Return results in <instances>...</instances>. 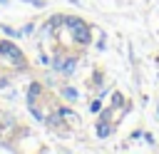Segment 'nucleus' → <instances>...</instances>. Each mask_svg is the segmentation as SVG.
Returning <instances> with one entry per match:
<instances>
[{
	"mask_svg": "<svg viewBox=\"0 0 159 154\" xmlns=\"http://www.w3.org/2000/svg\"><path fill=\"white\" fill-rule=\"evenodd\" d=\"M114 129H117V122H94V137H97V139L112 137Z\"/></svg>",
	"mask_w": 159,
	"mask_h": 154,
	"instance_id": "423d86ee",
	"label": "nucleus"
},
{
	"mask_svg": "<svg viewBox=\"0 0 159 154\" xmlns=\"http://www.w3.org/2000/svg\"><path fill=\"white\" fill-rule=\"evenodd\" d=\"M94 117H97V122H117V119H114V117H117V109H114L112 104H104Z\"/></svg>",
	"mask_w": 159,
	"mask_h": 154,
	"instance_id": "6e6552de",
	"label": "nucleus"
},
{
	"mask_svg": "<svg viewBox=\"0 0 159 154\" xmlns=\"http://www.w3.org/2000/svg\"><path fill=\"white\" fill-rule=\"evenodd\" d=\"M70 5H75V7H82V2H80V0H70Z\"/></svg>",
	"mask_w": 159,
	"mask_h": 154,
	"instance_id": "4be33fe9",
	"label": "nucleus"
},
{
	"mask_svg": "<svg viewBox=\"0 0 159 154\" xmlns=\"http://www.w3.org/2000/svg\"><path fill=\"white\" fill-rule=\"evenodd\" d=\"M0 5H10V0H0Z\"/></svg>",
	"mask_w": 159,
	"mask_h": 154,
	"instance_id": "5701e85b",
	"label": "nucleus"
},
{
	"mask_svg": "<svg viewBox=\"0 0 159 154\" xmlns=\"http://www.w3.org/2000/svg\"><path fill=\"white\" fill-rule=\"evenodd\" d=\"M142 137H144V129H134V132L129 134V139H132V142H137V139H142Z\"/></svg>",
	"mask_w": 159,
	"mask_h": 154,
	"instance_id": "aec40b11",
	"label": "nucleus"
},
{
	"mask_svg": "<svg viewBox=\"0 0 159 154\" xmlns=\"http://www.w3.org/2000/svg\"><path fill=\"white\" fill-rule=\"evenodd\" d=\"M67 35H70V45H72L75 50H87V47L94 42V25L84 20L80 27H75V30L67 32Z\"/></svg>",
	"mask_w": 159,
	"mask_h": 154,
	"instance_id": "f03ea898",
	"label": "nucleus"
},
{
	"mask_svg": "<svg viewBox=\"0 0 159 154\" xmlns=\"http://www.w3.org/2000/svg\"><path fill=\"white\" fill-rule=\"evenodd\" d=\"M102 107H104V99H102V97H92V99H89V112H92V114H97Z\"/></svg>",
	"mask_w": 159,
	"mask_h": 154,
	"instance_id": "f3484780",
	"label": "nucleus"
},
{
	"mask_svg": "<svg viewBox=\"0 0 159 154\" xmlns=\"http://www.w3.org/2000/svg\"><path fill=\"white\" fill-rule=\"evenodd\" d=\"M20 2H27L30 7H37V10H42L47 5V0H20Z\"/></svg>",
	"mask_w": 159,
	"mask_h": 154,
	"instance_id": "6ab92c4d",
	"label": "nucleus"
},
{
	"mask_svg": "<svg viewBox=\"0 0 159 154\" xmlns=\"http://www.w3.org/2000/svg\"><path fill=\"white\" fill-rule=\"evenodd\" d=\"M84 20L80 15H72V12H65V25H62V32H72L75 27H80Z\"/></svg>",
	"mask_w": 159,
	"mask_h": 154,
	"instance_id": "0eeeda50",
	"label": "nucleus"
},
{
	"mask_svg": "<svg viewBox=\"0 0 159 154\" xmlns=\"http://www.w3.org/2000/svg\"><path fill=\"white\" fill-rule=\"evenodd\" d=\"M92 45H94V50H97V52H104V50H107V32H104V30H99V37H97Z\"/></svg>",
	"mask_w": 159,
	"mask_h": 154,
	"instance_id": "4468645a",
	"label": "nucleus"
},
{
	"mask_svg": "<svg viewBox=\"0 0 159 154\" xmlns=\"http://www.w3.org/2000/svg\"><path fill=\"white\" fill-rule=\"evenodd\" d=\"M35 32H37V22H35V20H30V22L22 27V35L27 37V35H35Z\"/></svg>",
	"mask_w": 159,
	"mask_h": 154,
	"instance_id": "a211bd4d",
	"label": "nucleus"
},
{
	"mask_svg": "<svg viewBox=\"0 0 159 154\" xmlns=\"http://www.w3.org/2000/svg\"><path fill=\"white\" fill-rule=\"evenodd\" d=\"M45 82L42 79H30L27 87H25V104H37L42 97H45Z\"/></svg>",
	"mask_w": 159,
	"mask_h": 154,
	"instance_id": "7ed1b4c3",
	"label": "nucleus"
},
{
	"mask_svg": "<svg viewBox=\"0 0 159 154\" xmlns=\"http://www.w3.org/2000/svg\"><path fill=\"white\" fill-rule=\"evenodd\" d=\"M0 65L10 67L12 75H20V72H27L30 70V60L27 55L20 50V45L12 40V37H0Z\"/></svg>",
	"mask_w": 159,
	"mask_h": 154,
	"instance_id": "f257e3e1",
	"label": "nucleus"
},
{
	"mask_svg": "<svg viewBox=\"0 0 159 154\" xmlns=\"http://www.w3.org/2000/svg\"><path fill=\"white\" fill-rule=\"evenodd\" d=\"M157 77H159V75H157Z\"/></svg>",
	"mask_w": 159,
	"mask_h": 154,
	"instance_id": "393cba45",
	"label": "nucleus"
},
{
	"mask_svg": "<svg viewBox=\"0 0 159 154\" xmlns=\"http://www.w3.org/2000/svg\"><path fill=\"white\" fill-rule=\"evenodd\" d=\"M0 32L5 35V37H12V40H22L25 35H22V30H17V27H12V25H0Z\"/></svg>",
	"mask_w": 159,
	"mask_h": 154,
	"instance_id": "9b49d317",
	"label": "nucleus"
},
{
	"mask_svg": "<svg viewBox=\"0 0 159 154\" xmlns=\"http://www.w3.org/2000/svg\"><path fill=\"white\" fill-rule=\"evenodd\" d=\"M157 117H159V99H157Z\"/></svg>",
	"mask_w": 159,
	"mask_h": 154,
	"instance_id": "b1692460",
	"label": "nucleus"
},
{
	"mask_svg": "<svg viewBox=\"0 0 159 154\" xmlns=\"http://www.w3.org/2000/svg\"><path fill=\"white\" fill-rule=\"evenodd\" d=\"M27 112L32 114V119H35V122L45 124V117H47V114H45V109H42L40 104H27Z\"/></svg>",
	"mask_w": 159,
	"mask_h": 154,
	"instance_id": "f8f14e48",
	"label": "nucleus"
},
{
	"mask_svg": "<svg viewBox=\"0 0 159 154\" xmlns=\"http://www.w3.org/2000/svg\"><path fill=\"white\" fill-rule=\"evenodd\" d=\"M50 60H52V55H47V50L42 47V40H37V65L40 67H50Z\"/></svg>",
	"mask_w": 159,
	"mask_h": 154,
	"instance_id": "1a4fd4ad",
	"label": "nucleus"
},
{
	"mask_svg": "<svg viewBox=\"0 0 159 154\" xmlns=\"http://www.w3.org/2000/svg\"><path fill=\"white\" fill-rule=\"evenodd\" d=\"M142 139H144V142H147L149 147H154V144H157V142H154V134H152V132H144V137H142Z\"/></svg>",
	"mask_w": 159,
	"mask_h": 154,
	"instance_id": "412c9836",
	"label": "nucleus"
},
{
	"mask_svg": "<svg viewBox=\"0 0 159 154\" xmlns=\"http://www.w3.org/2000/svg\"><path fill=\"white\" fill-rule=\"evenodd\" d=\"M57 97H60L62 102H67V104H75V102L80 99V89H77L75 84H70V82H60V84H57Z\"/></svg>",
	"mask_w": 159,
	"mask_h": 154,
	"instance_id": "20e7f679",
	"label": "nucleus"
},
{
	"mask_svg": "<svg viewBox=\"0 0 159 154\" xmlns=\"http://www.w3.org/2000/svg\"><path fill=\"white\" fill-rule=\"evenodd\" d=\"M55 112L65 119V124H75V122L80 119V114H77V112L72 109V104H67V102H65V104H57V107H55Z\"/></svg>",
	"mask_w": 159,
	"mask_h": 154,
	"instance_id": "39448f33",
	"label": "nucleus"
},
{
	"mask_svg": "<svg viewBox=\"0 0 159 154\" xmlns=\"http://www.w3.org/2000/svg\"><path fill=\"white\" fill-rule=\"evenodd\" d=\"M12 72H0V92L2 89H7V87H12Z\"/></svg>",
	"mask_w": 159,
	"mask_h": 154,
	"instance_id": "dca6fc26",
	"label": "nucleus"
},
{
	"mask_svg": "<svg viewBox=\"0 0 159 154\" xmlns=\"http://www.w3.org/2000/svg\"><path fill=\"white\" fill-rule=\"evenodd\" d=\"M124 102H127V97H124V94H122L119 89H112V92H109V104H112V107H114L117 112H119V109L124 107Z\"/></svg>",
	"mask_w": 159,
	"mask_h": 154,
	"instance_id": "9d476101",
	"label": "nucleus"
},
{
	"mask_svg": "<svg viewBox=\"0 0 159 154\" xmlns=\"http://www.w3.org/2000/svg\"><path fill=\"white\" fill-rule=\"evenodd\" d=\"M102 84H107V82H104V75H102V70H94L92 77H89V87H92V89H99Z\"/></svg>",
	"mask_w": 159,
	"mask_h": 154,
	"instance_id": "ddd939ff",
	"label": "nucleus"
},
{
	"mask_svg": "<svg viewBox=\"0 0 159 154\" xmlns=\"http://www.w3.org/2000/svg\"><path fill=\"white\" fill-rule=\"evenodd\" d=\"M55 77H60V75H57V72H52V70L47 67V72L42 75V82H45V87H57L60 82H55Z\"/></svg>",
	"mask_w": 159,
	"mask_h": 154,
	"instance_id": "2eb2a0df",
	"label": "nucleus"
}]
</instances>
